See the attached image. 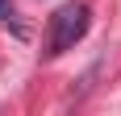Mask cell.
I'll list each match as a JSON object with an SVG mask.
<instances>
[{
	"instance_id": "1",
	"label": "cell",
	"mask_w": 121,
	"mask_h": 116,
	"mask_svg": "<svg viewBox=\"0 0 121 116\" xmlns=\"http://www.w3.org/2000/svg\"><path fill=\"white\" fill-rule=\"evenodd\" d=\"M88 33V4H63L54 17H50V46H46V54L54 58V54H63V50H71L79 37Z\"/></svg>"
},
{
	"instance_id": "2",
	"label": "cell",
	"mask_w": 121,
	"mask_h": 116,
	"mask_svg": "<svg viewBox=\"0 0 121 116\" xmlns=\"http://www.w3.org/2000/svg\"><path fill=\"white\" fill-rule=\"evenodd\" d=\"M0 17H13V12H9V0H0Z\"/></svg>"
}]
</instances>
